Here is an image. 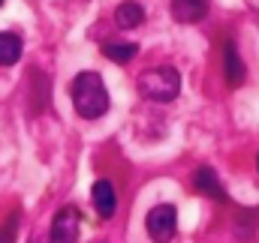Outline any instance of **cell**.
I'll list each match as a JSON object with an SVG mask.
<instances>
[{
	"instance_id": "6da1fadb",
	"label": "cell",
	"mask_w": 259,
	"mask_h": 243,
	"mask_svg": "<svg viewBox=\"0 0 259 243\" xmlns=\"http://www.w3.org/2000/svg\"><path fill=\"white\" fill-rule=\"evenodd\" d=\"M72 105L84 120H97L109 111V90L97 72H78L72 78Z\"/></svg>"
},
{
	"instance_id": "7a4b0ae2",
	"label": "cell",
	"mask_w": 259,
	"mask_h": 243,
	"mask_svg": "<svg viewBox=\"0 0 259 243\" xmlns=\"http://www.w3.org/2000/svg\"><path fill=\"white\" fill-rule=\"evenodd\" d=\"M139 93L151 102H172L181 93V75L175 66H154L139 75Z\"/></svg>"
},
{
	"instance_id": "3957f363",
	"label": "cell",
	"mask_w": 259,
	"mask_h": 243,
	"mask_svg": "<svg viewBox=\"0 0 259 243\" xmlns=\"http://www.w3.org/2000/svg\"><path fill=\"white\" fill-rule=\"evenodd\" d=\"M175 228H178V213L172 204H157L148 210L145 216V231L154 243H169L175 237Z\"/></svg>"
},
{
	"instance_id": "277c9868",
	"label": "cell",
	"mask_w": 259,
	"mask_h": 243,
	"mask_svg": "<svg viewBox=\"0 0 259 243\" xmlns=\"http://www.w3.org/2000/svg\"><path fill=\"white\" fill-rule=\"evenodd\" d=\"M78 225H81V216L75 207H61L55 222H52V234L49 243H75L78 240Z\"/></svg>"
},
{
	"instance_id": "5b68a950",
	"label": "cell",
	"mask_w": 259,
	"mask_h": 243,
	"mask_svg": "<svg viewBox=\"0 0 259 243\" xmlns=\"http://www.w3.org/2000/svg\"><path fill=\"white\" fill-rule=\"evenodd\" d=\"M91 201H94V210L100 213V219H112L118 210V192L109 180H97L91 186Z\"/></svg>"
},
{
	"instance_id": "8992f818",
	"label": "cell",
	"mask_w": 259,
	"mask_h": 243,
	"mask_svg": "<svg viewBox=\"0 0 259 243\" xmlns=\"http://www.w3.org/2000/svg\"><path fill=\"white\" fill-rule=\"evenodd\" d=\"M223 75H226V84L229 87H241L244 84V75H247V69H244L241 57H238L232 39H223Z\"/></svg>"
},
{
	"instance_id": "52a82bcc",
	"label": "cell",
	"mask_w": 259,
	"mask_h": 243,
	"mask_svg": "<svg viewBox=\"0 0 259 243\" xmlns=\"http://www.w3.org/2000/svg\"><path fill=\"white\" fill-rule=\"evenodd\" d=\"M169 12L181 24H196V21H202L208 15V0H172Z\"/></svg>"
},
{
	"instance_id": "ba28073f",
	"label": "cell",
	"mask_w": 259,
	"mask_h": 243,
	"mask_svg": "<svg viewBox=\"0 0 259 243\" xmlns=\"http://www.w3.org/2000/svg\"><path fill=\"white\" fill-rule=\"evenodd\" d=\"M193 189L199 192V195H205V198L226 201V192H223V186H220V180H217L214 168H208V165L196 168V174H193Z\"/></svg>"
},
{
	"instance_id": "9c48e42d",
	"label": "cell",
	"mask_w": 259,
	"mask_h": 243,
	"mask_svg": "<svg viewBox=\"0 0 259 243\" xmlns=\"http://www.w3.org/2000/svg\"><path fill=\"white\" fill-rule=\"evenodd\" d=\"M145 21V9L136 3V0H124L118 9H115V24L124 27V30H133Z\"/></svg>"
},
{
	"instance_id": "30bf717a",
	"label": "cell",
	"mask_w": 259,
	"mask_h": 243,
	"mask_svg": "<svg viewBox=\"0 0 259 243\" xmlns=\"http://www.w3.org/2000/svg\"><path fill=\"white\" fill-rule=\"evenodd\" d=\"M21 51H24L21 36L12 33V30H3V33H0V66H12V63H18Z\"/></svg>"
},
{
	"instance_id": "8fae6325",
	"label": "cell",
	"mask_w": 259,
	"mask_h": 243,
	"mask_svg": "<svg viewBox=\"0 0 259 243\" xmlns=\"http://www.w3.org/2000/svg\"><path fill=\"white\" fill-rule=\"evenodd\" d=\"M103 54H106L109 60H115V63H127V60H133V57L139 54V48H136V42L109 39V42H103Z\"/></svg>"
},
{
	"instance_id": "7c38bea8",
	"label": "cell",
	"mask_w": 259,
	"mask_h": 243,
	"mask_svg": "<svg viewBox=\"0 0 259 243\" xmlns=\"http://www.w3.org/2000/svg\"><path fill=\"white\" fill-rule=\"evenodd\" d=\"M18 225H21V213H18V210H12V213L3 219V225H0V243H15Z\"/></svg>"
},
{
	"instance_id": "4fadbf2b",
	"label": "cell",
	"mask_w": 259,
	"mask_h": 243,
	"mask_svg": "<svg viewBox=\"0 0 259 243\" xmlns=\"http://www.w3.org/2000/svg\"><path fill=\"white\" fill-rule=\"evenodd\" d=\"M256 168H259V156H256Z\"/></svg>"
},
{
	"instance_id": "5bb4252c",
	"label": "cell",
	"mask_w": 259,
	"mask_h": 243,
	"mask_svg": "<svg viewBox=\"0 0 259 243\" xmlns=\"http://www.w3.org/2000/svg\"><path fill=\"white\" fill-rule=\"evenodd\" d=\"M0 6H3V0H0Z\"/></svg>"
}]
</instances>
